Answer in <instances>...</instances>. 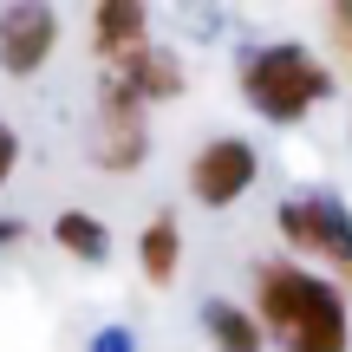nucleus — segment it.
<instances>
[{"label":"nucleus","mask_w":352,"mask_h":352,"mask_svg":"<svg viewBox=\"0 0 352 352\" xmlns=\"http://www.w3.org/2000/svg\"><path fill=\"white\" fill-rule=\"evenodd\" d=\"M144 151H151V124H144V104L131 98L118 78H104L98 91V131H91V157H98V170H138Z\"/></svg>","instance_id":"5"},{"label":"nucleus","mask_w":352,"mask_h":352,"mask_svg":"<svg viewBox=\"0 0 352 352\" xmlns=\"http://www.w3.org/2000/svg\"><path fill=\"white\" fill-rule=\"evenodd\" d=\"M91 352H138V346H131L124 327H111V333H98V340H91Z\"/></svg>","instance_id":"14"},{"label":"nucleus","mask_w":352,"mask_h":352,"mask_svg":"<svg viewBox=\"0 0 352 352\" xmlns=\"http://www.w3.org/2000/svg\"><path fill=\"white\" fill-rule=\"evenodd\" d=\"M144 26H151V13H144L138 0H104V7L91 13V52H98L104 65H118L124 52L144 46Z\"/></svg>","instance_id":"8"},{"label":"nucleus","mask_w":352,"mask_h":352,"mask_svg":"<svg viewBox=\"0 0 352 352\" xmlns=\"http://www.w3.org/2000/svg\"><path fill=\"white\" fill-rule=\"evenodd\" d=\"M111 78H118V85H124L138 104H164V98H176V91H183V59L144 39L138 52H124V59L111 65Z\"/></svg>","instance_id":"7"},{"label":"nucleus","mask_w":352,"mask_h":352,"mask_svg":"<svg viewBox=\"0 0 352 352\" xmlns=\"http://www.w3.org/2000/svg\"><path fill=\"white\" fill-rule=\"evenodd\" d=\"M52 46H59V13H52V7L20 0V7L0 13V72L33 78L39 65L52 59Z\"/></svg>","instance_id":"6"},{"label":"nucleus","mask_w":352,"mask_h":352,"mask_svg":"<svg viewBox=\"0 0 352 352\" xmlns=\"http://www.w3.org/2000/svg\"><path fill=\"white\" fill-rule=\"evenodd\" d=\"M327 91H333V65L314 59L300 39L241 52V98H248L267 124H300Z\"/></svg>","instance_id":"2"},{"label":"nucleus","mask_w":352,"mask_h":352,"mask_svg":"<svg viewBox=\"0 0 352 352\" xmlns=\"http://www.w3.org/2000/svg\"><path fill=\"white\" fill-rule=\"evenodd\" d=\"M52 241H59L65 254H78V261H104V254H111V228H104L98 215H85V209H65L59 222H52Z\"/></svg>","instance_id":"11"},{"label":"nucleus","mask_w":352,"mask_h":352,"mask_svg":"<svg viewBox=\"0 0 352 352\" xmlns=\"http://www.w3.org/2000/svg\"><path fill=\"white\" fill-rule=\"evenodd\" d=\"M280 235L294 241L300 254H320V261L333 267V287L352 300V209L333 196H294L274 209Z\"/></svg>","instance_id":"3"},{"label":"nucleus","mask_w":352,"mask_h":352,"mask_svg":"<svg viewBox=\"0 0 352 352\" xmlns=\"http://www.w3.org/2000/svg\"><path fill=\"white\" fill-rule=\"evenodd\" d=\"M254 320H261V333L280 340V352H346L352 346L346 294L327 274H307L300 261L254 267Z\"/></svg>","instance_id":"1"},{"label":"nucleus","mask_w":352,"mask_h":352,"mask_svg":"<svg viewBox=\"0 0 352 352\" xmlns=\"http://www.w3.org/2000/svg\"><path fill=\"white\" fill-rule=\"evenodd\" d=\"M138 261H144V280L151 287H170L176 280V267H183V228H176V215H157L138 235Z\"/></svg>","instance_id":"9"},{"label":"nucleus","mask_w":352,"mask_h":352,"mask_svg":"<svg viewBox=\"0 0 352 352\" xmlns=\"http://www.w3.org/2000/svg\"><path fill=\"white\" fill-rule=\"evenodd\" d=\"M254 176H261V157H254L248 138H209L189 157V196L202 209H228L254 189Z\"/></svg>","instance_id":"4"},{"label":"nucleus","mask_w":352,"mask_h":352,"mask_svg":"<svg viewBox=\"0 0 352 352\" xmlns=\"http://www.w3.org/2000/svg\"><path fill=\"white\" fill-rule=\"evenodd\" d=\"M13 164H20V138H13V124H0V189H7Z\"/></svg>","instance_id":"13"},{"label":"nucleus","mask_w":352,"mask_h":352,"mask_svg":"<svg viewBox=\"0 0 352 352\" xmlns=\"http://www.w3.org/2000/svg\"><path fill=\"white\" fill-rule=\"evenodd\" d=\"M327 39H333V52L352 65V0H333L327 7Z\"/></svg>","instance_id":"12"},{"label":"nucleus","mask_w":352,"mask_h":352,"mask_svg":"<svg viewBox=\"0 0 352 352\" xmlns=\"http://www.w3.org/2000/svg\"><path fill=\"white\" fill-rule=\"evenodd\" d=\"M202 327H209L215 352H261V346H267L261 320H254V314H241L235 300H209V307H202Z\"/></svg>","instance_id":"10"}]
</instances>
